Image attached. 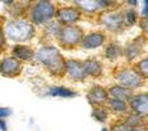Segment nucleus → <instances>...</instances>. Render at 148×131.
Returning a JSON list of instances; mask_svg holds the SVG:
<instances>
[{
    "mask_svg": "<svg viewBox=\"0 0 148 131\" xmlns=\"http://www.w3.org/2000/svg\"><path fill=\"white\" fill-rule=\"evenodd\" d=\"M87 100L92 106H101L106 105L108 100H109V95H108V89L105 86L100 85V84H95L90 86V89L87 93Z\"/></svg>",
    "mask_w": 148,
    "mask_h": 131,
    "instance_id": "f8f14e48",
    "label": "nucleus"
},
{
    "mask_svg": "<svg viewBox=\"0 0 148 131\" xmlns=\"http://www.w3.org/2000/svg\"><path fill=\"white\" fill-rule=\"evenodd\" d=\"M108 41V34L102 30H95L84 34L83 41L80 43V47L84 50H93L103 46Z\"/></svg>",
    "mask_w": 148,
    "mask_h": 131,
    "instance_id": "1a4fd4ad",
    "label": "nucleus"
},
{
    "mask_svg": "<svg viewBox=\"0 0 148 131\" xmlns=\"http://www.w3.org/2000/svg\"><path fill=\"white\" fill-rule=\"evenodd\" d=\"M101 131H109V128H106V127H103V128H102V130H101Z\"/></svg>",
    "mask_w": 148,
    "mask_h": 131,
    "instance_id": "72a5a7b5",
    "label": "nucleus"
},
{
    "mask_svg": "<svg viewBox=\"0 0 148 131\" xmlns=\"http://www.w3.org/2000/svg\"><path fill=\"white\" fill-rule=\"evenodd\" d=\"M7 130H8L7 122L4 119H0V131H7Z\"/></svg>",
    "mask_w": 148,
    "mask_h": 131,
    "instance_id": "7c9ffc66",
    "label": "nucleus"
},
{
    "mask_svg": "<svg viewBox=\"0 0 148 131\" xmlns=\"http://www.w3.org/2000/svg\"><path fill=\"white\" fill-rule=\"evenodd\" d=\"M127 4H129V5H134V7H136V5H138V1H127Z\"/></svg>",
    "mask_w": 148,
    "mask_h": 131,
    "instance_id": "473e14b6",
    "label": "nucleus"
},
{
    "mask_svg": "<svg viewBox=\"0 0 148 131\" xmlns=\"http://www.w3.org/2000/svg\"><path fill=\"white\" fill-rule=\"evenodd\" d=\"M34 60H37L42 67H45L50 75L55 78H63L66 75L64 66L66 59L60 50L53 45H43L36 51Z\"/></svg>",
    "mask_w": 148,
    "mask_h": 131,
    "instance_id": "f257e3e1",
    "label": "nucleus"
},
{
    "mask_svg": "<svg viewBox=\"0 0 148 131\" xmlns=\"http://www.w3.org/2000/svg\"><path fill=\"white\" fill-rule=\"evenodd\" d=\"M143 37H138V38L130 41L127 45L123 47V56L127 59V62H132L136 58H139L140 54L143 53V45L144 41H142Z\"/></svg>",
    "mask_w": 148,
    "mask_h": 131,
    "instance_id": "4468645a",
    "label": "nucleus"
},
{
    "mask_svg": "<svg viewBox=\"0 0 148 131\" xmlns=\"http://www.w3.org/2000/svg\"><path fill=\"white\" fill-rule=\"evenodd\" d=\"M83 71L85 76H90L93 79H98L103 73V66L97 58H88L81 62Z\"/></svg>",
    "mask_w": 148,
    "mask_h": 131,
    "instance_id": "2eb2a0df",
    "label": "nucleus"
},
{
    "mask_svg": "<svg viewBox=\"0 0 148 131\" xmlns=\"http://www.w3.org/2000/svg\"><path fill=\"white\" fill-rule=\"evenodd\" d=\"M49 96H54V97H63V98H72L76 97L77 93L71 88L67 86H50L49 88Z\"/></svg>",
    "mask_w": 148,
    "mask_h": 131,
    "instance_id": "aec40b11",
    "label": "nucleus"
},
{
    "mask_svg": "<svg viewBox=\"0 0 148 131\" xmlns=\"http://www.w3.org/2000/svg\"><path fill=\"white\" fill-rule=\"evenodd\" d=\"M130 130H131V128L126 125L123 119L114 121V122L112 123V126H110V128H109V131H130Z\"/></svg>",
    "mask_w": 148,
    "mask_h": 131,
    "instance_id": "a878e982",
    "label": "nucleus"
},
{
    "mask_svg": "<svg viewBox=\"0 0 148 131\" xmlns=\"http://www.w3.org/2000/svg\"><path fill=\"white\" fill-rule=\"evenodd\" d=\"M106 108L109 109V112H112L113 114L126 115L130 112L129 110V104L123 102V101H121V100H115V98H109V100H108Z\"/></svg>",
    "mask_w": 148,
    "mask_h": 131,
    "instance_id": "6ab92c4d",
    "label": "nucleus"
},
{
    "mask_svg": "<svg viewBox=\"0 0 148 131\" xmlns=\"http://www.w3.org/2000/svg\"><path fill=\"white\" fill-rule=\"evenodd\" d=\"M12 114V110L9 108H3L0 106V119H4V118L9 117Z\"/></svg>",
    "mask_w": 148,
    "mask_h": 131,
    "instance_id": "c85d7f7f",
    "label": "nucleus"
},
{
    "mask_svg": "<svg viewBox=\"0 0 148 131\" xmlns=\"http://www.w3.org/2000/svg\"><path fill=\"white\" fill-rule=\"evenodd\" d=\"M139 21V16L138 12L134 8H127L123 11V24L126 26H134L135 24Z\"/></svg>",
    "mask_w": 148,
    "mask_h": 131,
    "instance_id": "4be33fe9",
    "label": "nucleus"
},
{
    "mask_svg": "<svg viewBox=\"0 0 148 131\" xmlns=\"http://www.w3.org/2000/svg\"><path fill=\"white\" fill-rule=\"evenodd\" d=\"M62 29V25L58 23V21H51L46 25V28L43 29V34L47 37L49 39H56L58 38V34Z\"/></svg>",
    "mask_w": 148,
    "mask_h": 131,
    "instance_id": "5701e85b",
    "label": "nucleus"
},
{
    "mask_svg": "<svg viewBox=\"0 0 148 131\" xmlns=\"http://www.w3.org/2000/svg\"><path fill=\"white\" fill-rule=\"evenodd\" d=\"M4 33H5L7 41L16 42V45H18V43L30 41L36 37V26L25 17L11 19L4 24Z\"/></svg>",
    "mask_w": 148,
    "mask_h": 131,
    "instance_id": "f03ea898",
    "label": "nucleus"
},
{
    "mask_svg": "<svg viewBox=\"0 0 148 131\" xmlns=\"http://www.w3.org/2000/svg\"><path fill=\"white\" fill-rule=\"evenodd\" d=\"M56 3L49 1V0H38L32 1L28 9V20L34 26L47 25L49 23L54 21L56 14Z\"/></svg>",
    "mask_w": 148,
    "mask_h": 131,
    "instance_id": "7ed1b4c3",
    "label": "nucleus"
},
{
    "mask_svg": "<svg viewBox=\"0 0 148 131\" xmlns=\"http://www.w3.org/2000/svg\"><path fill=\"white\" fill-rule=\"evenodd\" d=\"M127 104H129V110L131 113H135L142 118H148V93L132 95Z\"/></svg>",
    "mask_w": 148,
    "mask_h": 131,
    "instance_id": "9d476101",
    "label": "nucleus"
},
{
    "mask_svg": "<svg viewBox=\"0 0 148 131\" xmlns=\"http://www.w3.org/2000/svg\"><path fill=\"white\" fill-rule=\"evenodd\" d=\"M4 5L12 19H24L25 12L30 7V1H4Z\"/></svg>",
    "mask_w": 148,
    "mask_h": 131,
    "instance_id": "dca6fc26",
    "label": "nucleus"
},
{
    "mask_svg": "<svg viewBox=\"0 0 148 131\" xmlns=\"http://www.w3.org/2000/svg\"><path fill=\"white\" fill-rule=\"evenodd\" d=\"M106 89H108V95H109V98L121 100V101H123V102H129L130 98H131L132 95H134L131 91L126 89V88H123V86L118 85V84H115V85H110L109 88H106Z\"/></svg>",
    "mask_w": 148,
    "mask_h": 131,
    "instance_id": "f3484780",
    "label": "nucleus"
},
{
    "mask_svg": "<svg viewBox=\"0 0 148 131\" xmlns=\"http://www.w3.org/2000/svg\"><path fill=\"white\" fill-rule=\"evenodd\" d=\"M144 5H145V7H148V0H145V1H144Z\"/></svg>",
    "mask_w": 148,
    "mask_h": 131,
    "instance_id": "f704fd0d",
    "label": "nucleus"
},
{
    "mask_svg": "<svg viewBox=\"0 0 148 131\" xmlns=\"http://www.w3.org/2000/svg\"><path fill=\"white\" fill-rule=\"evenodd\" d=\"M4 51H5V50H3V49H0V55H1V54H3Z\"/></svg>",
    "mask_w": 148,
    "mask_h": 131,
    "instance_id": "c9c22d12",
    "label": "nucleus"
},
{
    "mask_svg": "<svg viewBox=\"0 0 148 131\" xmlns=\"http://www.w3.org/2000/svg\"><path fill=\"white\" fill-rule=\"evenodd\" d=\"M118 85L129 91H136L144 85V79L135 71L134 67H121L113 73Z\"/></svg>",
    "mask_w": 148,
    "mask_h": 131,
    "instance_id": "39448f33",
    "label": "nucleus"
},
{
    "mask_svg": "<svg viewBox=\"0 0 148 131\" xmlns=\"http://www.w3.org/2000/svg\"><path fill=\"white\" fill-rule=\"evenodd\" d=\"M143 17H147L148 19V7H144V8H143Z\"/></svg>",
    "mask_w": 148,
    "mask_h": 131,
    "instance_id": "2f4dec72",
    "label": "nucleus"
},
{
    "mask_svg": "<svg viewBox=\"0 0 148 131\" xmlns=\"http://www.w3.org/2000/svg\"><path fill=\"white\" fill-rule=\"evenodd\" d=\"M0 49L5 50L7 49V37L4 33V25L0 24Z\"/></svg>",
    "mask_w": 148,
    "mask_h": 131,
    "instance_id": "bb28decb",
    "label": "nucleus"
},
{
    "mask_svg": "<svg viewBox=\"0 0 148 131\" xmlns=\"http://www.w3.org/2000/svg\"><path fill=\"white\" fill-rule=\"evenodd\" d=\"M134 68H135V71L144 79V80L145 79L148 80V56L147 58L140 59V60H138L136 63H135Z\"/></svg>",
    "mask_w": 148,
    "mask_h": 131,
    "instance_id": "393cba45",
    "label": "nucleus"
},
{
    "mask_svg": "<svg viewBox=\"0 0 148 131\" xmlns=\"http://www.w3.org/2000/svg\"><path fill=\"white\" fill-rule=\"evenodd\" d=\"M109 109L106 108V105H101V106H93L92 110V117L95 118L97 122L103 123L108 121V117H109Z\"/></svg>",
    "mask_w": 148,
    "mask_h": 131,
    "instance_id": "412c9836",
    "label": "nucleus"
},
{
    "mask_svg": "<svg viewBox=\"0 0 148 131\" xmlns=\"http://www.w3.org/2000/svg\"><path fill=\"white\" fill-rule=\"evenodd\" d=\"M84 34H85L84 29L79 25L62 26L60 32L58 34V38H56V42L64 50H73L76 47H80Z\"/></svg>",
    "mask_w": 148,
    "mask_h": 131,
    "instance_id": "20e7f679",
    "label": "nucleus"
},
{
    "mask_svg": "<svg viewBox=\"0 0 148 131\" xmlns=\"http://www.w3.org/2000/svg\"><path fill=\"white\" fill-rule=\"evenodd\" d=\"M98 24L110 33H122L125 29L123 24V11L109 9L98 14Z\"/></svg>",
    "mask_w": 148,
    "mask_h": 131,
    "instance_id": "423d86ee",
    "label": "nucleus"
},
{
    "mask_svg": "<svg viewBox=\"0 0 148 131\" xmlns=\"http://www.w3.org/2000/svg\"><path fill=\"white\" fill-rule=\"evenodd\" d=\"M12 56L21 63H29V62L34 60L36 50L32 46L18 43V45H14L12 47Z\"/></svg>",
    "mask_w": 148,
    "mask_h": 131,
    "instance_id": "ddd939ff",
    "label": "nucleus"
},
{
    "mask_svg": "<svg viewBox=\"0 0 148 131\" xmlns=\"http://www.w3.org/2000/svg\"><path fill=\"white\" fill-rule=\"evenodd\" d=\"M123 121H125V123L129 126L130 128H134V127H138V126H140V125H144V122H143L144 118H142L140 115L135 114V113H131V112H129L125 115Z\"/></svg>",
    "mask_w": 148,
    "mask_h": 131,
    "instance_id": "b1692460",
    "label": "nucleus"
},
{
    "mask_svg": "<svg viewBox=\"0 0 148 131\" xmlns=\"http://www.w3.org/2000/svg\"><path fill=\"white\" fill-rule=\"evenodd\" d=\"M83 17V13L76 8L75 5H64L59 7L56 9L55 19L62 26H68V25H76Z\"/></svg>",
    "mask_w": 148,
    "mask_h": 131,
    "instance_id": "0eeeda50",
    "label": "nucleus"
},
{
    "mask_svg": "<svg viewBox=\"0 0 148 131\" xmlns=\"http://www.w3.org/2000/svg\"><path fill=\"white\" fill-rule=\"evenodd\" d=\"M103 56L110 62L117 60L121 56H123V47L118 42H109V43H106V46H105Z\"/></svg>",
    "mask_w": 148,
    "mask_h": 131,
    "instance_id": "a211bd4d",
    "label": "nucleus"
},
{
    "mask_svg": "<svg viewBox=\"0 0 148 131\" xmlns=\"http://www.w3.org/2000/svg\"><path fill=\"white\" fill-rule=\"evenodd\" d=\"M64 72V76H67L71 81H75V83H81L87 79V76L83 71L81 62L77 59H66Z\"/></svg>",
    "mask_w": 148,
    "mask_h": 131,
    "instance_id": "9b49d317",
    "label": "nucleus"
},
{
    "mask_svg": "<svg viewBox=\"0 0 148 131\" xmlns=\"http://www.w3.org/2000/svg\"><path fill=\"white\" fill-rule=\"evenodd\" d=\"M130 131H148V126L144 123V125H140V126H138V127L131 128Z\"/></svg>",
    "mask_w": 148,
    "mask_h": 131,
    "instance_id": "c756f323",
    "label": "nucleus"
},
{
    "mask_svg": "<svg viewBox=\"0 0 148 131\" xmlns=\"http://www.w3.org/2000/svg\"><path fill=\"white\" fill-rule=\"evenodd\" d=\"M138 24H139V28L143 30V33L148 34V19L147 17H142V19H139Z\"/></svg>",
    "mask_w": 148,
    "mask_h": 131,
    "instance_id": "cd10ccee",
    "label": "nucleus"
},
{
    "mask_svg": "<svg viewBox=\"0 0 148 131\" xmlns=\"http://www.w3.org/2000/svg\"><path fill=\"white\" fill-rule=\"evenodd\" d=\"M23 63L14 59L12 55L4 56L0 59V75L8 79H14L23 72Z\"/></svg>",
    "mask_w": 148,
    "mask_h": 131,
    "instance_id": "6e6552de",
    "label": "nucleus"
}]
</instances>
